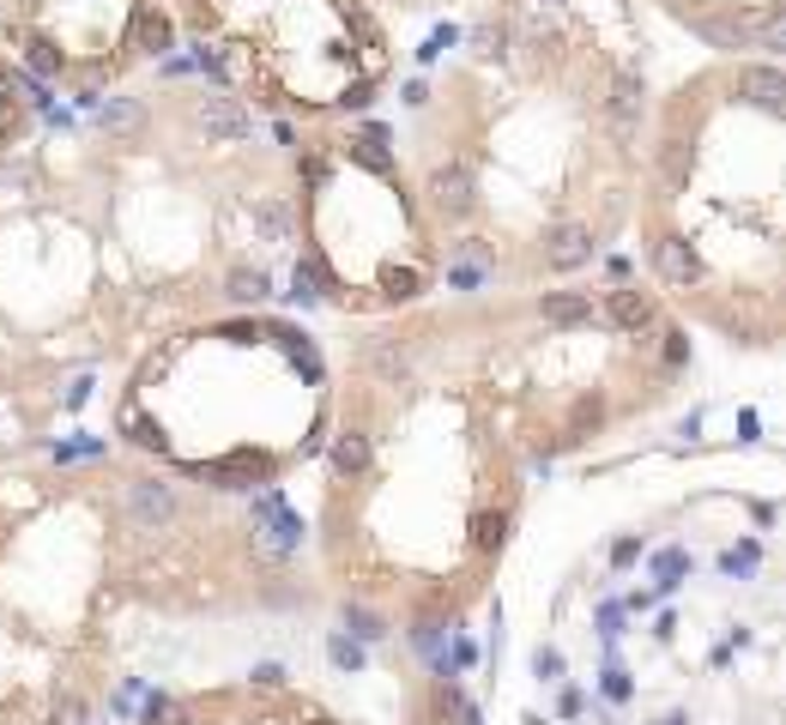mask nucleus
<instances>
[{
	"mask_svg": "<svg viewBox=\"0 0 786 725\" xmlns=\"http://www.w3.org/2000/svg\"><path fill=\"white\" fill-rule=\"evenodd\" d=\"M49 725H85V701H79V696H55Z\"/></svg>",
	"mask_w": 786,
	"mask_h": 725,
	"instance_id": "23",
	"label": "nucleus"
},
{
	"mask_svg": "<svg viewBox=\"0 0 786 725\" xmlns=\"http://www.w3.org/2000/svg\"><path fill=\"white\" fill-rule=\"evenodd\" d=\"M97 128L116 133V140H128V133L145 128V104L140 97H104V104H97Z\"/></svg>",
	"mask_w": 786,
	"mask_h": 725,
	"instance_id": "11",
	"label": "nucleus"
},
{
	"mask_svg": "<svg viewBox=\"0 0 786 725\" xmlns=\"http://www.w3.org/2000/svg\"><path fill=\"white\" fill-rule=\"evenodd\" d=\"M654 266H659V278H666L671 290H690L695 278H702V254L690 248V236H659L654 242Z\"/></svg>",
	"mask_w": 786,
	"mask_h": 725,
	"instance_id": "5",
	"label": "nucleus"
},
{
	"mask_svg": "<svg viewBox=\"0 0 786 725\" xmlns=\"http://www.w3.org/2000/svg\"><path fill=\"white\" fill-rule=\"evenodd\" d=\"M605 696H611V701H623V696H629V677L617 671V665H611V671H605Z\"/></svg>",
	"mask_w": 786,
	"mask_h": 725,
	"instance_id": "29",
	"label": "nucleus"
},
{
	"mask_svg": "<svg viewBox=\"0 0 786 725\" xmlns=\"http://www.w3.org/2000/svg\"><path fill=\"white\" fill-rule=\"evenodd\" d=\"M593 248H599V236L587 230V224H557V230L545 236V266H557V272H575V266H587L593 260Z\"/></svg>",
	"mask_w": 786,
	"mask_h": 725,
	"instance_id": "3",
	"label": "nucleus"
},
{
	"mask_svg": "<svg viewBox=\"0 0 786 725\" xmlns=\"http://www.w3.org/2000/svg\"><path fill=\"white\" fill-rule=\"evenodd\" d=\"M352 157H364V164L376 169V176H388V169H393V157H388V133H381V128H364V133L352 140Z\"/></svg>",
	"mask_w": 786,
	"mask_h": 725,
	"instance_id": "14",
	"label": "nucleus"
},
{
	"mask_svg": "<svg viewBox=\"0 0 786 725\" xmlns=\"http://www.w3.org/2000/svg\"><path fill=\"white\" fill-rule=\"evenodd\" d=\"M642 97H647L642 73H617V79H611V97H605V121H611L617 140H629V133H635V121H642Z\"/></svg>",
	"mask_w": 786,
	"mask_h": 725,
	"instance_id": "6",
	"label": "nucleus"
},
{
	"mask_svg": "<svg viewBox=\"0 0 786 725\" xmlns=\"http://www.w3.org/2000/svg\"><path fill=\"white\" fill-rule=\"evenodd\" d=\"M538 314H545L550 326H581L593 314V302L581 297V290H545V297H538Z\"/></svg>",
	"mask_w": 786,
	"mask_h": 725,
	"instance_id": "12",
	"label": "nucleus"
},
{
	"mask_svg": "<svg viewBox=\"0 0 786 725\" xmlns=\"http://www.w3.org/2000/svg\"><path fill=\"white\" fill-rule=\"evenodd\" d=\"M502 538H509V514H490V508L485 514H472V550H485L490 557V550H502Z\"/></svg>",
	"mask_w": 786,
	"mask_h": 725,
	"instance_id": "13",
	"label": "nucleus"
},
{
	"mask_svg": "<svg viewBox=\"0 0 786 725\" xmlns=\"http://www.w3.org/2000/svg\"><path fill=\"white\" fill-rule=\"evenodd\" d=\"M381 285H388V297H418V272H412V266H393Z\"/></svg>",
	"mask_w": 786,
	"mask_h": 725,
	"instance_id": "26",
	"label": "nucleus"
},
{
	"mask_svg": "<svg viewBox=\"0 0 786 725\" xmlns=\"http://www.w3.org/2000/svg\"><path fill=\"white\" fill-rule=\"evenodd\" d=\"M738 91H745L757 109H769V116H781V104H786L781 67H738Z\"/></svg>",
	"mask_w": 786,
	"mask_h": 725,
	"instance_id": "7",
	"label": "nucleus"
},
{
	"mask_svg": "<svg viewBox=\"0 0 786 725\" xmlns=\"http://www.w3.org/2000/svg\"><path fill=\"white\" fill-rule=\"evenodd\" d=\"M683 569H690V557H683V550H659V557H654V574H659V586H666V593L683 581Z\"/></svg>",
	"mask_w": 786,
	"mask_h": 725,
	"instance_id": "20",
	"label": "nucleus"
},
{
	"mask_svg": "<svg viewBox=\"0 0 786 725\" xmlns=\"http://www.w3.org/2000/svg\"><path fill=\"white\" fill-rule=\"evenodd\" d=\"M720 569H726V574H750V569H757V544H738V550H726Z\"/></svg>",
	"mask_w": 786,
	"mask_h": 725,
	"instance_id": "27",
	"label": "nucleus"
},
{
	"mask_svg": "<svg viewBox=\"0 0 786 725\" xmlns=\"http://www.w3.org/2000/svg\"><path fill=\"white\" fill-rule=\"evenodd\" d=\"M472 43H478V55H497V49H502V25H497V31L485 25V31H478V37H472Z\"/></svg>",
	"mask_w": 786,
	"mask_h": 725,
	"instance_id": "30",
	"label": "nucleus"
},
{
	"mask_svg": "<svg viewBox=\"0 0 786 725\" xmlns=\"http://www.w3.org/2000/svg\"><path fill=\"white\" fill-rule=\"evenodd\" d=\"M254 236H261V242H290V236H297V218H290V206L278 194H266V200H254Z\"/></svg>",
	"mask_w": 786,
	"mask_h": 725,
	"instance_id": "10",
	"label": "nucleus"
},
{
	"mask_svg": "<svg viewBox=\"0 0 786 725\" xmlns=\"http://www.w3.org/2000/svg\"><path fill=\"white\" fill-rule=\"evenodd\" d=\"M140 49H152V55L170 49V19L164 13H140Z\"/></svg>",
	"mask_w": 786,
	"mask_h": 725,
	"instance_id": "17",
	"label": "nucleus"
},
{
	"mask_svg": "<svg viewBox=\"0 0 786 725\" xmlns=\"http://www.w3.org/2000/svg\"><path fill=\"white\" fill-rule=\"evenodd\" d=\"M472 169L466 164H442L430 176V206H436V218H466L472 212Z\"/></svg>",
	"mask_w": 786,
	"mask_h": 725,
	"instance_id": "4",
	"label": "nucleus"
},
{
	"mask_svg": "<svg viewBox=\"0 0 786 725\" xmlns=\"http://www.w3.org/2000/svg\"><path fill=\"white\" fill-rule=\"evenodd\" d=\"M254 520H261V526H266V538H273V550H290V544H297V514H290V508L285 502H278V496L273 490H266V496H254Z\"/></svg>",
	"mask_w": 786,
	"mask_h": 725,
	"instance_id": "9",
	"label": "nucleus"
},
{
	"mask_svg": "<svg viewBox=\"0 0 786 725\" xmlns=\"http://www.w3.org/2000/svg\"><path fill=\"white\" fill-rule=\"evenodd\" d=\"M533 671H538V684H557V677H563V653H557V647H538V653H533Z\"/></svg>",
	"mask_w": 786,
	"mask_h": 725,
	"instance_id": "25",
	"label": "nucleus"
},
{
	"mask_svg": "<svg viewBox=\"0 0 786 725\" xmlns=\"http://www.w3.org/2000/svg\"><path fill=\"white\" fill-rule=\"evenodd\" d=\"M333 466H340V472H364L369 466V436H364V429H345V436H340Z\"/></svg>",
	"mask_w": 786,
	"mask_h": 725,
	"instance_id": "15",
	"label": "nucleus"
},
{
	"mask_svg": "<svg viewBox=\"0 0 786 725\" xmlns=\"http://www.w3.org/2000/svg\"><path fill=\"white\" fill-rule=\"evenodd\" d=\"M55 61H61V55H55L49 43H31V67H43V73H55Z\"/></svg>",
	"mask_w": 786,
	"mask_h": 725,
	"instance_id": "28",
	"label": "nucleus"
},
{
	"mask_svg": "<svg viewBox=\"0 0 786 725\" xmlns=\"http://www.w3.org/2000/svg\"><path fill=\"white\" fill-rule=\"evenodd\" d=\"M345 629H352L357 641H381V634H388V622H381L376 610H364V605H345Z\"/></svg>",
	"mask_w": 786,
	"mask_h": 725,
	"instance_id": "18",
	"label": "nucleus"
},
{
	"mask_svg": "<svg viewBox=\"0 0 786 725\" xmlns=\"http://www.w3.org/2000/svg\"><path fill=\"white\" fill-rule=\"evenodd\" d=\"M266 290H273V278H266V272H230V297H236V302H261Z\"/></svg>",
	"mask_w": 786,
	"mask_h": 725,
	"instance_id": "19",
	"label": "nucleus"
},
{
	"mask_svg": "<svg viewBox=\"0 0 786 725\" xmlns=\"http://www.w3.org/2000/svg\"><path fill=\"white\" fill-rule=\"evenodd\" d=\"M327 653H333V665H340V671H357V665H364V641H352V634H333Z\"/></svg>",
	"mask_w": 786,
	"mask_h": 725,
	"instance_id": "21",
	"label": "nucleus"
},
{
	"mask_svg": "<svg viewBox=\"0 0 786 725\" xmlns=\"http://www.w3.org/2000/svg\"><path fill=\"white\" fill-rule=\"evenodd\" d=\"M254 684H261V689H278V684H285V671H278V665H261V671H254Z\"/></svg>",
	"mask_w": 786,
	"mask_h": 725,
	"instance_id": "31",
	"label": "nucleus"
},
{
	"mask_svg": "<svg viewBox=\"0 0 786 725\" xmlns=\"http://www.w3.org/2000/svg\"><path fill=\"white\" fill-rule=\"evenodd\" d=\"M188 720H194V708H182V701H170V696L145 701V725H188Z\"/></svg>",
	"mask_w": 786,
	"mask_h": 725,
	"instance_id": "16",
	"label": "nucleus"
},
{
	"mask_svg": "<svg viewBox=\"0 0 786 725\" xmlns=\"http://www.w3.org/2000/svg\"><path fill=\"white\" fill-rule=\"evenodd\" d=\"M605 321L611 326H623V333H642V326H654V297L647 290H611L605 297Z\"/></svg>",
	"mask_w": 786,
	"mask_h": 725,
	"instance_id": "8",
	"label": "nucleus"
},
{
	"mask_svg": "<svg viewBox=\"0 0 786 725\" xmlns=\"http://www.w3.org/2000/svg\"><path fill=\"white\" fill-rule=\"evenodd\" d=\"M194 121H200V133L206 140H218V145H236V140H249V109L236 104V97H224V91H212V97H200L194 104Z\"/></svg>",
	"mask_w": 786,
	"mask_h": 725,
	"instance_id": "2",
	"label": "nucleus"
},
{
	"mask_svg": "<svg viewBox=\"0 0 786 725\" xmlns=\"http://www.w3.org/2000/svg\"><path fill=\"white\" fill-rule=\"evenodd\" d=\"M376 369H381V376H406V369H412V350L381 345V350H376Z\"/></svg>",
	"mask_w": 786,
	"mask_h": 725,
	"instance_id": "24",
	"label": "nucleus"
},
{
	"mask_svg": "<svg viewBox=\"0 0 786 725\" xmlns=\"http://www.w3.org/2000/svg\"><path fill=\"white\" fill-rule=\"evenodd\" d=\"M128 436L140 441V448H164V429H157L145 412H128Z\"/></svg>",
	"mask_w": 786,
	"mask_h": 725,
	"instance_id": "22",
	"label": "nucleus"
},
{
	"mask_svg": "<svg viewBox=\"0 0 786 725\" xmlns=\"http://www.w3.org/2000/svg\"><path fill=\"white\" fill-rule=\"evenodd\" d=\"M121 514H128L133 532H164L176 520V490H170V484H157V478H133Z\"/></svg>",
	"mask_w": 786,
	"mask_h": 725,
	"instance_id": "1",
	"label": "nucleus"
}]
</instances>
